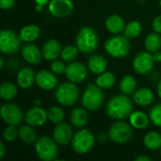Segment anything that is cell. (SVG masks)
Segmentation results:
<instances>
[{
  "mask_svg": "<svg viewBox=\"0 0 161 161\" xmlns=\"http://www.w3.org/2000/svg\"><path fill=\"white\" fill-rule=\"evenodd\" d=\"M133 100L129 95L121 93L111 97L106 106V112L108 116L113 120H124L128 118L133 111Z\"/></svg>",
  "mask_w": 161,
  "mask_h": 161,
  "instance_id": "obj_1",
  "label": "cell"
},
{
  "mask_svg": "<svg viewBox=\"0 0 161 161\" xmlns=\"http://www.w3.org/2000/svg\"><path fill=\"white\" fill-rule=\"evenodd\" d=\"M75 45L83 54L93 53L99 45V36L91 26H83L75 37Z\"/></svg>",
  "mask_w": 161,
  "mask_h": 161,
  "instance_id": "obj_2",
  "label": "cell"
},
{
  "mask_svg": "<svg viewBox=\"0 0 161 161\" xmlns=\"http://www.w3.org/2000/svg\"><path fill=\"white\" fill-rule=\"evenodd\" d=\"M80 95V91L77 85L72 81L62 82L55 89V98L57 102L63 107L74 106Z\"/></svg>",
  "mask_w": 161,
  "mask_h": 161,
  "instance_id": "obj_3",
  "label": "cell"
},
{
  "mask_svg": "<svg viewBox=\"0 0 161 161\" xmlns=\"http://www.w3.org/2000/svg\"><path fill=\"white\" fill-rule=\"evenodd\" d=\"M104 102V90L96 84H88L81 96L82 106L90 111H95L102 108Z\"/></svg>",
  "mask_w": 161,
  "mask_h": 161,
  "instance_id": "obj_4",
  "label": "cell"
},
{
  "mask_svg": "<svg viewBox=\"0 0 161 161\" xmlns=\"http://www.w3.org/2000/svg\"><path fill=\"white\" fill-rule=\"evenodd\" d=\"M130 41L125 35H113L108 38L105 44L104 49L106 53L114 58H123L126 57L130 51Z\"/></svg>",
  "mask_w": 161,
  "mask_h": 161,
  "instance_id": "obj_5",
  "label": "cell"
},
{
  "mask_svg": "<svg viewBox=\"0 0 161 161\" xmlns=\"http://www.w3.org/2000/svg\"><path fill=\"white\" fill-rule=\"evenodd\" d=\"M58 143L53 137L42 136L38 138L34 144L36 156L42 161H53L58 157Z\"/></svg>",
  "mask_w": 161,
  "mask_h": 161,
  "instance_id": "obj_6",
  "label": "cell"
},
{
  "mask_svg": "<svg viewBox=\"0 0 161 161\" xmlns=\"http://www.w3.org/2000/svg\"><path fill=\"white\" fill-rule=\"evenodd\" d=\"M95 144L94 135L86 128H80L76 131L71 142L72 150L77 155H85L89 153Z\"/></svg>",
  "mask_w": 161,
  "mask_h": 161,
  "instance_id": "obj_7",
  "label": "cell"
},
{
  "mask_svg": "<svg viewBox=\"0 0 161 161\" xmlns=\"http://www.w3.org/2000/svg\"><path fill=\"white\" fill-rule=\"evenodd\" d=\"M108 139L117 143V144H124L128 142L133 136V130L131 125L123 122L122 120H118L114 124L110 125L108 132Z\"/></svg>",
  "mask_w": 161,
  "mask_h": 161,
  "instance_id": "obj_8",
  "label": "cell"
},
{
  "mask_svg": "<svg viewBox=\"0 0 161 161\" xmlns=\"http://www.w3.org/2000/svg\"><path fill=\"white\" fill-rule=\"evenodd\" d=\"M20 35L11 29H2L0 32V51L3 54L12 55L18 52L22 47Z\"/></svg>",
  "mask_w": 161,
  "mask_h": 161,
  "instance_id": "obj_9",
  "label": "cell"
},
{
  "mask_svg": "<svg viewBox=\"0 0 161 161\" xmlns=\"http://www.w3.org/2000/svg\"><path fill=\"white\" fill-rule=\"evenodd\" d=\"M0 115L2 120L7 125L15 126L20 125L23 120L25 119V114L22 108L18 105L10 102L5 103L1 106Z\"/></svg>",
  "mask_w": 161,
  "mask_h": 161,
  "instance_id": "obj_10",
  "label": "cell"
},
{
  "mask_svg": "<svg viewBox=\"0 0 161 161\" xmlns=\"http://www.w3.org/2000/svg\"><path fill=\"white\" fill-rule=\"evenodd\" d=\"M155 59L153 54L148 51H142L138 53L132 61L133 70L141 75H145L151 73L155 66Z\"/></svg>",
  "mask_w": 161,
  "mask_h": 161,
  "instance_id": "obj_11",
  "label": "cell"
},
{
  "mask_svg": "<svg viewBox=\"0 0 161 161\" xmlns=\"http://www.w3.org/2000/svg\"><path fill=\"white\" fill-rule=\"evenodd\" d=\"M89 68L88 66L84 65L83 63L79 61H73L68 63L65 75L68 78L69 81H72L75 84H79L84 82L89 75Z\"/></svg>",
  "mask_w": 161,
  "mask_h": 161,
  "instance_id": "obj_12",
  "label": "cell"
},
{
  "mask_svg": "<svg viewBox=\"0 0 161 161\" xmlns=\"http://www.w3.org/2000/svg\"><path fill=\"white\" fill-rule=\"evenodd\" d=\"M75 5L72 0H51L48 4L50 14L56 18H66L74 11Z\"/></svg>",
  "mask_w": 161,
  "mask_h": 161,
  "instance_id": "obj_13",
  "label": "cell"
},
{
  "mask_svg": "<svg viewBox=\"0 0 161 161\" xmlns=\"http://www.w3.org/2000/svg\"><path fill=\"white\" fill-rule=\"evenodd\" d=\"M74 135L75 133L73 127L69 124L61 122L58 125H55L52 137L58 145L66 146L69 143H71Z\"/></svg>",
  "mask_w": 161,
  "mask_h": 161,
  "instance_id": "obj_14",
  "label": "cell"
},
{
  "mask_svg": "<svg viewBox=\"0 0 161 161\" xmlns=\"http://www.w3.org/2000/svg\"><path fill=\"white\" fill-rule=\"evenodd\" d=\"M36 84L43 91H53L58 85L57 75L51 70H41L36 74Z\"/></svg>",
  "mask_w": 161,
  "mask_h": 161,
  "instance_id": "obj_15",
  "label": "cell"
},
{
  "mask_svg": "<svg viewBox=\"0 0 161 161\" xmlns=\"http://www.w3.org/2000/svg\"><path fill=\"white\" fill-rule=\"evenodd\" d=\"M47 111L40 106H34L33 108H29L25 114V123L35 127L42 126L47 122Z\"/></svg>",
  "mask_w": 161,
  "mask_h": 161,
  "instance_id": "obj_16",
  "label": "cell"
},
{
  "mask_svg": "<svg viewBox=\"0 0 161 161\" xmlns=\"http://www.w3.org/2000/svg\"><path fill=\"white\" fill-rule=\"evenodd\" d=\"M21 55L23 59L30 65H38L43 58L42 49H40L33 42L24 44L21 48Z\"/></svg>",
  "mask_w": 161,
  "mask_h": 161,
  "instance_id": "obj_17",
  "label": "cell"
},
{
  "mask_svg": "<svg viewBox=\"0 0 161 161\" xmlns=\"http://www.w3.org/2000/svg\"><path fill=\"white\" fill-rule=\"evenodd\" d=\"M61 51L62 46L60 42L56 39L47 40L42 47V57L47 61H53L55 59H58V57H60Z\"/></svg>",
  "mask_w": 161,
  "mask_h": 161,
  "instance_id": "obj_18",
  "label": "cell"
},
{
  "mask_svg": "<svg viewBox=\"0 0 161 161\" xmlns=\"http://www.w3.org/2000/svg\"><path fill=\"white\" fill-rule=\"evenodd\" d=\"M17 85L23 89L27 90L36 83V74L34 73L33 69L30 67H23L17 73L16 77Z\"/></svg>",
  "mask_w": 161,
  "mask_h": 161,
  "instance_id": "obj_19",
  "label": "cell"
},
{
  "mask_svg": "<svg viewBox=\"0 0 161 161\" xmlns=\"http://www.w3.org/2000/svg\"><path fill=\"white\" fill-rule=\"evenodd\" d=\"M132 95V100L134 104L139 107H148L153 104L155 100V94L153 91L145 87L137 89Z\"/></svg>",
  "mask_w": 161,
  "mask_h": 161,
  "instance_id": "obj_20",
  "label": "cell"
},
{
  "mask_svg": "<svg viewBox=\"0 0 161 161\" xmlns=\"http://www.w3.org/2000/svg\"><path fill=\"white\" fill-rule=\"evenodd\" d=\"M87 66L89 70L94 75H100L107 71L108 68V60L106 58L99 54H93L88 58Z\"/></svg>",
  "mask_w": 161,
  "mask_h": 161,
  "instance_id": "obj_21",
  "label": "cell"
},
{
  "mask_svg": "<svg viewBox=\"0 0 161 161\" xmlns=\"http://www.w3.org/2000/svg\"><path fill=\"white\" fill-rule=\"evenodd\" d=\"M125 25L126 24H125L124 18L119 14L109 15L106 19V22H105V25H106L107 30L113 35L121 34L122 32H124Z\"/></svg>",
  "mask_w": 161,
  "mask_h": 161,
  "instance_id": "obj_22",
  "label": "cell"
},
{
  "mask_svg": "<svg viewBox=\"0 0 161 161\" xmlns=\"http://www.w3.org/2000/svg\"><path fill=\"white\" fill-rule=\"evenodd\" d=\"M128 118H129V124L131 125V126L138 130L146 129L149 126L150 122H151L150 117L146 113L141 110L132 111V113L129 115Z\"/></svg>",
  "mask_w": 161,
  "mask_h": 161,
  "instance_id": "obj_23",
  "label": "cell"
},
{
  "mask_svg": "<svg viewBox=\"0 0 161 161\" xmlns=\"http://www.w3.org/2000/svg\"><path fill=\"white\" fill-rule=\"evenodd\" d=\"M70 122L76 128H83L89 122L88 109L83 108H75L71 111Z\"/></svg>",
  "mask_w": 161,
  "mask_h": 161,
  "instance_id": "obj_24",
  "label": "cell"
},
{
  "mask_svg": "<svg viewBox=\"0 0 161 161\" xmlns=\"http://www.w3.org/2000/svg\"><path fill=\"white\" fill-rule=\"evenodd\" d=\"M41 34V28L36 24H30L23 26L20 29L19 35L23 42H34Z\"/></svg>",
  "mask_w": 161,
  "mask_h": 161,
  "instance_id": "obj_25",
  "label": "cell"
},
{
  "mask_svg": "<svg viewBox=\"0 0 161 161\" xmlns=\"http://www.w3.org/2000/svg\"><path fill=\"white\" fill-rule=\"evenodd\" d=\"M18 139L25 144L35 143L38 140V134L35 126H32L28 124L20 125V127L18 128Z\"/></svg>",
  "mask_w": 161,
  "mask_h": 161,
  "instance_id": "obj_26",
  "label": "cell"
},
{
  "mask_svg": "<svg viewBox=\"0 0 161 161\" xmlns=\"http://www.w3.org/2000/svg\"><path fill=\"white\" fill-rule=\"evenodd\" d=\"M143 144L147 149L151 151H156L160 149L161 134L157 131L147 132L143 137Z\"/></svg>",
  "mask_w": 161,
  "mask_h": 161,
  "instance_id": "obj_27",
  "label": "cell"
},
{
  "mask_svg": "<svg viewBox=\"0 0 161 161\" xmlns=\"http://www.w3.org/2000/svg\"><path fill=\"white\" fill-rule=\"evenodd\" d=\"M144 47L146 51L155 53L161 49V36L158 32H151L147 34L144 39Z\"/></svg>",
  "mask_w": 161,
  "mask_h": 161,
  "instance_id": "obj_28",
  "label": "cell"
},
{
  "mask_svg": "<svg viewBox=\"0 0 161 161\" xmlns=\"http://www.w3.org/2000/svg\"><path fill=\"white\" fill-rule=\"evenodd\" d=\"M137 86L138 84L136 78L131 75H126L123 76V78L121 79L119 84V89L122 93L126 95H131L137 90Z\"/></svg>",
  "mask_w": 161,
  "mask_h": 161,
  "instance_id": "obj_29",
  "label": "cell"
},
{
  "mask_svg": "<svg viewBox=\"0 0 161 161\" xmlns=\"http://www.w3.org/2000/svg\"><path fill=\"white\" fill-rule=\"evenodd\" d=\"M115 83H116L115 75L108 71H105L104 73L98 75L95 80V84L99 86L100 88H102L103 90L111 89L115 85Z\"/></svg>",
  "mask_w": 161,
  "mask_h": 161,
  "instance_id": "obj_30",
  "label": "cell"
},
{
  "mask_svg": "<svg viewBox=\"0 0 161 161\" xmlns=\"http://www.w3.org/2000/svg\"><path fill=\"white\" fill-rule=\"evenodd\" d=\"M18 93L17 86L9 81L3 82L0 86V98L4 101H10Z\"/></svg>",
  "mask_w": 161,
  "mask_h": 161,
  "instance_id": "obj_31",
  "label": "cell"
},
{
  "mask_svg": "<svg viewBox=\"0 0 161 161\" xmlns=\"http://www.w3.org/2000/svg\"><path fill=\"white\" fill-rule=\"evenodd\" d=\"M142 32V25L139 21H131L125 25L124 35L129 40L138 38Z\"/></svg>",
  "mask_w": 161,
  "mask_h": 161,
  "instance_id": "obj_32",
  "label": "cell"
},
{
  "mask_svg": "<svg viewBox=\"0 0 161 161\" xmlns=\"http://www.w3.org/2000/svg\"><path fill=\"white\" fill-rule=\"evenodd\" d=\"M79 52L80 51H79V49L77 48L76 45H73V44L66 45V46L62 47L60 58H61V59L63 61H65L67 63H70V62L75 61L77 58Z\"/></svg>",
  "mask_w": 161,
  "mask_h": 161,
  "instance_id": "obj_33",
  "label": "cell"
},
{
  "mask_svg": "<svg viewBox=\"0 0 161 161\" xmlns=\"http://www.w3.org/2000/svg\"><path fill=\"white\" fill-rule=\"evenodd\" d=\"M47 115H48V121L54 125H58V124L63 122V120L65 118L64 110L58 106L50 107L47 110Z\"/></svg>",
  "mask_w": 161,
  "mask_h": 161,
  "instance_id": "obj_34",
  "label": "cell"
},
{
  "mask_svg": "<svg viewBox=\"0 0 161 161\" xmlns=\"http://www.w3.org/2000/svg\"><path fill=\"white\" fill-rule=\"evenodd\" d=\"M18 136H19L18 129L16 128L15 125H8L7 127L3 131V138H4L5 142H14L15 140L18 139Z\"/></svg>",
  "mask_w": 161,
  "mask_h": 161,
  "instance_id": "obj_35",
  "label": "cell"
},
{
  "mask_svg": "<svg viewBox=\"0 0 161 161\" xmlns=\"http://www.w3.org/2000/svg\"><path fill=\"white\" fill-rule=\"evenodd\" d=\"M149 117L152 124H154L158 127H161V103L154 106L151 108Z\"/></svg>",
  "mask_w": 161,
  "mask_h": 161,
  "instance_id": "obj_36",
  "label": "cell"
},
{
  "mask_svg": "<svg viewBox=\"0 0 161 161\" xmlns=\"http://www.w3.org/2000/svg\"><path fill=\"white\" fill-rule=\"evenodd\" d=\"M66 68H67V65L65 64V61H63L62 59L61 60L55 59V60L51 61L50 70L56 75H63V74H65Z\"/></svg>",
  "mask_w": 161,
  "mask_h": 161,
  "instance_id": "obj_37",
  "label": "cell"
},
{
  "mask_svg": "<svg viewBox=\"0 0 161 161\" xmlns=\"http://www.w3.org/2000/svg\"><path fill=\"white\" fill-rule=\"evenodd\" d=\"M152 27L155 32H158L161 34V14L158 15L152 23Z\"/></svg>",
  "mask_w": 161,
  "mask_h": 161,
  "instance_id": "obj_38",
  "label": "cell"
},
{
  "mask_svg": "<svg viewBox=\"0 0 161 161\" xmlns=\"http://www.w3.org/2000/svg\"><path fill=\"white\" fill-rule=\"evenodd\" d=\"M15 5V0H0V8L2 9H9Z\"/></svg>",
  "mask_w": 161,
  "mask_h": 161,
  "instance_id": "obj_39",
  "label": "cell"
},
{
  "mask_svg": "<svg viewBox=\"0 0 161 161\" xmlns=\"http://www.w3.org/2000/svg\"><path fill=\"white\" fill-rule=\"evenodd\" d=\"M153 57H154V59L156 61V63H161V51L158 50L155 53H153Z\"/></svg>",
  "mask_w": 161,
  "mask_h": 161,
  "instance_id": "obj_40",
  "label": "cell"
},
{
  "mask_svg": "<svg viewBox=\"0 0 161 161\" xmlns=\"http://www.w3.org/2000/svg\"><path fill=\"white\" fill-rule=\"evenodd\" d=\"M152 158L147 157V156H143V155H141L137 158H135V161H151Z\"/></svg>",
  "mask_w": 161,
  "mask_h": 161,
  "instance_id": "obj_41",
  "label": "cell"
},
{
  "mask_svg": "<svg viewBox=\"0 0 161 161\" xmlns=\"http://www.w3.org/2000/svg\"><path fill=\"white\" fill-rule=\"evenodd\" d=\"M6 155V147L3 142H0V159H2Z\"/></svg>",
  "mask_w": 161,
  "mask_h": 161,
  "instance_id": "obj_42",
  "label": "cell"
},
{
  "mask_svg": "<svg viewBox=\"0 0 161 161\" xmlns=\"http://www.w3.org/2000/svg\"><path fill=\"white\" fill-rule=\"evenodd\" d=\"M35 1V3L36 4H38V5H42V6H46V5H48L49 4V2L51 1V0H34Z\"/></svg>",
  "mask_w": 161,
  "mask_h": 161,
  "instance_id": "obj_43",
  "label": "cell"
},
{
  "mask_svg": "<svg viewBox=\"0 0 161 161\" xmlns=\"http://www.w3.org/2000/svg\"><path fill=\"white\" fill-rule=\"evenodd\" d=\"M157 92H158V97L161 99V78L160 80L158 81V87H157Z\"/></svg>",
  "mask_w": 161,
  "mask_h": 161,
  "instance_id": "obj_44",
  "label": "cell"
},
{
  "mask_svg": "<svg viewBox=\"0 0 161 161\" xmlns=\"http://www.w3.org/2000/svg\"><path fill=\"white\" fill-rule=\"evenodd\" d=\"M42 8H43V6H42V5H38V4H36V7H35V9H36L37 11H42Z\"/></svg>",
  "mask_w": 161,
  "mask_h": 161,
  "instance_id": "obj_45",
  "label": "cell"
},
{
  "mask_svg": "<svg viewBox=\"0 0 161 161\" xmlns=\"http://www.w3.org/2000/svg\"><path fill=\"white\" fill-rule=\"evenodd\" d=\"M4 64H5V62H4V58H0V69H3V68H4Z\"/></svg>",
  "mask_w": 161,
  "mask_h": 161,
  "instance_id": "obj_46",
  "label": "cell"
},
{
  "mask_svg": "<svg viewBox=\"0 0 161 161\" xmlns=\"http://www.w3.org/2000/svg\"><path fill=\"white\" fill-rule=\"evenodd\" d=\"M34 104H35V106H40L41 105V102H40V100H36V102Z\"/></svg>",
  "mask_w": 161,
  "mask_h": 161,
  "instance_id": "obj_47",
  "label": "cell"
},
{
  "mask_svg": "<svg viewBox=\"0 0 161 161\" xmlns=\"http://www.w3.org/2000/svg\"><path fill=\"white\" fill-rule=\"evenodd\" d=\"M159 6H160V8H161V0H159Z\"/></svg>",
  "mask_w": 161,
  "mask_h": 161,
  "instance_id": "obj_48",
  "label": "cell"
},
{
  "mask_svg": "<svg viewBox=\"0 0 161 161\" xmlns=\"http://www.w3.org/2000/svg\"><path fill=\"white\" fill-rule=\"evenodd\" d=\"M160 155H161V148H160Z\"/></svg>",
  "mask_w": 161,
  "mask_h": 161,
  "instance_id": "obj_49",
  "label": "cell"
},
{
  "mask_svg": "<svg viewBox=\"0 0 161 161\" xmlns=\"http://www.w3.org/2000/svg\"><path fill=\"white\" fill-rule=\"evenodd\" d=\"M160 71H161V68H160Z\"/></svg>",
  "mask_w": 161,
  "mask_h": 161,
  "instance_id": "obj_50",
  "label": "cell"
}]
</instances>
